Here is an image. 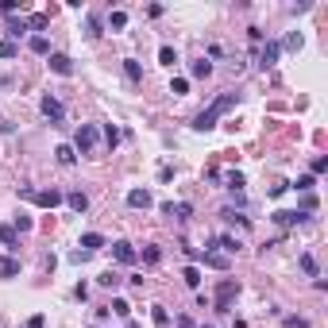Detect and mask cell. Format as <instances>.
Segmentation results:
<instances>
[{
    "label": "cell",
    "mask_w": 328,
    "mask_h": 328,
    "mask_svg": "<svg viewBox=\"0 0 328 328\" xmlns=\"http://www.w3.org/2000/svg\"><path fill=\"white\" fill-rule=\"evenodd\" d=\"M108 313H116V317H128V313H131V305H128V301H120V297H116V301L108 305Z\"/></svg>",
    "instance_id": "cell-22"
},
{
    "label": "cell",
    "mask_w": 328,
    "mask_h": 328,
    "mask_svg": "<svg viewBox=\"0 0 328 328\" xmlns=\"http://www.w3.org/2000/svg\"><path fill=\"white\" fill-rule=\"evenodd\" d=\"M328 170V158H313V174H324Z\"/></svg>",
    "instance_id": "cell-36"
},
{
    "label": "cell",
    "mask_w": 328,
    "mask_h": 328,
    "mask_svg": "<svg viewBox=\"0 0 328 328\" xmlns=\"http://www.w3.org/2000/svg\"><path fill=\"white\" fill-rule=\"evenodd\" d=\"M181 278H185V286H193V290L201 286V270L197 267H185V270H181Z\"/></svg>",
    "instance_id": "cell-18"
},
{
    "label": "cell",
    "mask_w": 328,
    "mask_h": 328,
    "mask_svg": "<svg viewBox=\"0 0 328 328\" xmlns=\"http://www.w3.org/2000/svg\"><path fill=\"white\" fill-rule=\"evenodd\" d=\"M104 139H108V147H116V143H120V131L108 124V128H104Z\"/></svg>",
    "instance_id": "cell-31"
},
{
    "label": "cell",
    "mask_w": 328,
    "mask_h": 328,
    "mask_svg": "<svg viewBox=\"0 0 328 328\" xmlns=\"http://www.w3.org/2000/svg\"><path fill=\"white\" fill-rule=\"evenodd\" d=\"M178 328H193V320L190 317H178Z\"/></svg>",
    "instance_id": "cell-38"
},
{
    "label": "cell",
    "mask_w": 328,
    "mask_h": 328,
    "mask_svg": "<svg viewBox=\"0 0 328 328\" xmlns=\"http://www.w3.org/2000/svg\"><path fill=\"white\" fill-rule=\"evenodd\" d=\"M54 155H58V162H62V166H74V158H78V155H74V147H66V143H62Z\"/></svg>",
    "instance_id": "cell-17"
},
{
    "label": "cell",
    "mask_w": 328,
    "mask_h": 328,
    "mask_svg": "<svg viewBox=\"0 0 328 328\" xmlns=\"http://www.w3.org/2000/svg\"><path fill=\"white\" fill-rule=\"evenodd\" d=\"M74 151H81V155H93L97 151V128L93 124H81L78 135H74Z\"/></svg>",
    "instance_id": "cell-3"
},
{
    "label": "cell",
    "mask_w": 328,
    "mask_h": 328,
    "mask_svg": "<svg viewBox=\"0 0 328 328\" xmlns=\"http://www.w3.org/2000/svg\"><path fill=\"white\" fill-rule=\"evenodd\" d=\"M31 51H35V54H51V43H46V35H31Z\"/></svg>",
    "instance_id": "cell-16"
},
{
    "label": "cell",
    "mask_w": 328,
    "mask_h": 328,
    "mask_svg": "<svg viewBox=\"0 0 328 328\" xmlns=\"http://www.w3.org/2000/svg\"><path fill=\"white\" fill-rule=\"evenodd\" d=\"M297 190H301V193H309V190H313V174H305V178H297Z\"/></svg>",
    "instance_id": "cell-33"
},
{
    "label": "cell",
    "mask_w": 328,
    "mask_h": 328,
    "mask_svg": "<svg viewBox=\"0 0 328 328\" xmlns=\"http://www.w3.org/2000/svg\"><path fill=\"white\" fill-rule=\"evenodd\" d=\"M297 220H305V213H294V208H278L274 213V224H282V228L297 224Z\"/></svg>",
    "instance_id": "cell-9"
},
{
    "label": "cell",
    "mask_w": 328,
    "mask_h": 328,
    "mask_svg": "<svg viewBox=\"0 0 328 328\" xmlns=\"http://www.w3.org/2000/svg\"><path fill=\"white\" fill-rule=\"evenodd\" d=\"M228 263H232V259H228V255H220V251H205V267H213V270H228Z\"/></svg>",
    "instance_id": "cell-11"
},
{
    "label": "cell",
    "mask_w": 328,
    "mask_h": 328,
    "mask_svg": "<svg viewBox=\"0 0 328 328\" xmlns=\"http://www.w3.org/2000/svg\"><path fill=\"white\" fill-rule=\"evenodd\" d=\"M112 259H116V263H124V267H131L139 255H135V247H131L128 240H116V243H112Z\"/></svg>",
    "instance_id": "cell-5"
},
{
    "label": "cell",
    "mask_w": 328,
    "mask_h": 328,
    "mask_svg": "<svg viewBox=\"0 0 328 328\" xmlns=\"http://www.w3.org/2000/svg\"><path fill=\"white\" fill-rule=\"evenodd\" d=\"M97 282H101L104 290H116V286H120V274H112V270H104V274L97 278Z\"/></svg>",
    "instance_id": "cell-21"
},
{
    "label": "cell",
    "mask_w": 328,
    "mask_h": 328,
    "mask_svg": "<svg viewBox=\"0 0 328 328\" xmlns=\"http://www.w3.org/2000/svg\"><path fill=\"white\" fill-rule=\"evenodd\" d=\"M278 51H282L278 43H267V46H263V54H259V66H263V69L274 66V62H278Z\"/></svg>",
    "instance_id": "cell-12"
},
{
    "label": "cell",
    "mask_w": 328,
    "mask_h": 328,
    "mask_svg": "<svg viewBox=\"0 0 328 328\" xmlns=\"http://www.w3.org/2000/svg\"><path fill=\"white\" fill-rule=\"evenodd\" d=\"M170 93H190V81H185V78H174V85H170Z\"/></svg>",
    "instance_id": "cell-26"
},
{
    "label": "cell",
    "mask_w": 328,
    "mask_h": 328,
    "mask_svg": "<svg viewBox=\"0 0 328 328\" xmlns=\"http://www.w3.org/2000/svg\"><path fill=\"white\" fill-rule=\"evenodd\" d=\"M19 274V259H0V278H16Z\"/></svg>",
    "instance_id": "cell-15"
},
{
    "label": "cell",
    "mask_w": 328,
    "mask_h": 328,
    "mask_svg": "<svg viewBox=\"0 0 328 328\" xmlns=\"http://www.w3.org/2000/svg\"><path fill=\"white\" fill-rule=\"evenodd\" d=\"M27 328H43V317H31V320H27Z\"/></svg>",
    "instance_id": "cell-37"
},
{
    "label": "cell",
    "mask_w": 328,
    "mask_h": 328,
    "mask_svg": "<svg viewBox=\"0 0 328 328\" xmlns=\"http://www.w3.org/2000/svg\"><path fill=\"white\" fill-rule=\"evenodd\" d=\"M16 54H19V46L12 39H0V58H16Z\"/></svg>",
    "instance_id": "cell-20"
},
{
    "label": "cell",
    "mask_w": 328,
    "mask_h": 328,
    "mask_svg": "<svg viewBox=\"0 0 328 328\" xmlns=\"http://www.w3.org/2000/svg\"><path fill=\"white\" fill-rule=\"evenodd\" d=\"M108 24H112L116 31H120V27H128V12H112V19H108Z\"/></svg>",
    "instance_id": "cell-25"
},
{
    "label": "cell",
    "mask_w": 328,
    "mask_h": 328,
    "mask_svg": "<svg viewBox=\"0 0 328 328\" xmlns=\"http://www.w3.org/2000/svg\"><path fill=\"white\" fill-rule=\"evenodd\" d=\"M301 270L305 274H317V259H313V255H301Z\"/></svg>",
    "instance_id": "cell-28"
},
{
    "label": "cell",
    "mask_w": 328,
    "mask_h": 328,
    "mask_svg": "<svg viewBox=\"0 0 328 328\" xmlns=\"http://www.w3.org/2000/svg\"><path fill=\"white\" fill-rule=\"evenodd\" d=\"M236 294H240V282H236V278H224V282L216 286V313H228Z\"/></svg>",
    "instance_id": "cell-4"
},
{
    "label": "cell",
    "mask_w": 328,
    "mask_h": 328,
    "mask_svg": "<svg viewBox=\"0 0 328 328\" xmlns=\"http://www.w3.org/2000/svg\"><path fill=\"white\" fill-rule=\"evenodd\" d=\"M19 197L31 201V205H39V208H54V205H62V193H58V190H19Z\"/></svg>",
    "instance_id": "cell-2"
},
{
    "label": "cell",
    "mask_w": 328,
    "mask_h": 328,
    "mask_svg": "<svg viewBox=\"0 0 328 328\" xmlns=\"http://www.w3.org/2000/svg\"><path fill=\"white\" fill-rule=\"evenodd\" d=\"M39 108H43V116H46L51 124H62V116H66V108H62L58 97H43V104H39Z\"/></svg>",
    "instance_id": "cell-6"
},
{
    "label": "cell",
    "mask_w": 328,
    "mask_h": 328,
    "mask_svg": "<svg viewBox=\"0 0 328 328\" xmlns=\"http://www.w3.org/2000/svg\"><path fill=\"white\" fill-rule=\"evenodd\" d=\"M24 31H27V24H24V19H12V24H8V35H16V39H19Z\"/></svg>",
    "instance_id": "cell-29"
},
{
    "label": "cell",
    "mask_w": 328,
    "mask_h": 328,
    "mask_svg": "<svg viewBox=\"0 0 328 328\" xmlns=\"http://www.w3.org/2000/svg\"><path fill=\"white\" fill-rule=\"evenodd\" d=\"M236 101H240V93H224V97H216V101L208 104L205 112H201L197 120H193V128H197V131H208V128H216V120H220V116H224V112L232 108Z\"/></svg>",
    "instance_id": "cell-1"
},
{
    "label": "cell",
    "mask_w": 328,
    "mask_h": 328,
    "mask_svg": "<svg viewBox=\"0 0 328 328\" xmlns=\"http://www.w3.org/2000/svg\"><path fill=\"white\" fill-rule=\"evenodd\" d=\"M128 205L131 208H151V205H155V197H151L147 190H131L128 193Z\"/></svg>",
    "instance_id": "cell-8"
},
{
    "label": "cell",
    "mask_w": 328,
    "mask_h": 328,
    "mask_svg": "<svg viewBox=\"0 0 328 328\" xmlns=\"http://www.w3.org/2000/svg\"><path fill=\"white\" fill-rule=\"evenodd\" d=\"M51 69L62 74V78H69V74H74V58H66V54H51Z\"/></svg>",
    "instance_id": "cell-7"
},
{
    "label": "cell",
    "mask_w": 328,
    "mask_h": 328,
    "mask_svg": "<svg viewBox=\"0 0 328 328\" xmlns=\"http://www.w3.org/2000/svg\"><path fill=\"white\" fill-rule=\"evenodd\" d=\"M151 317H155V324H158V328H166V320H170V317H166V309H162V305H155V313H151Z\"/></svg>",
    "instance_id": "cell-30"
},
{
    "label": "cell",
    "mask_w": 328,
    "mask_h": 328,
    "mask_svg": "<svg viewBox=\"0 0 328 328\" xmlns=\"http://www.w3.org/2000/svg\"><path fill=\"white\" fill-rule=\"evenodd\" d=\"M208 74H213V62H208V58L193 62V78H208Z\"/></svg>",
    "instance_id": "cell-19"
},
{
    "label": "cell",
    "mask_w": 328,
    "mask_h": 328,
    "mask_svg": "<svg viewBox=\"0 0 328 328\" xmlns=\"http://www.w3.org/2000/svg\"><path fill=\"white\" fill-rule=\"evenodd\" d=\"M124 74H128L131 81H139V62H131V58H128V62H124Z\"/></svg>",
    "instance_id": "cell-27"
},
{
    "label": "cell",
    "mask_w": 328,
    "mask_h": 328,
    "mask_svg": "<svg viewBox=\"0 0 328 328\" xmlns=\"http://www.w3.org/2000/svg\"><path fill=\"white\" fill-rule=\"evenodd\" d=\"M81 247H85V251L104 247V236H101V232H85V236H81Z\"/></svg>",
    "instance_id": "cell-13"
},
{
    "label": "cell",
    "mask_w": 328,
    "mask_h": 328,
    "mask_svg": "<svg viewBox=\"0 0 328 328\" xmlns=\"http://www.w3.org/2000/svg\"><path fill=\"white\" fill-rule=\"evenodd\" d=\"M0 243H4V247H16V228H0Z\"/></svg>",
    "instance_id": "cell-23"
},
{
    "label": "cell",
    "mask_w": 328,
    "mask_h": 328,
    "mask_svg": "<svg viewBox=\"0 0 328 328\" xmlns=\"http://www.w3.org/2000/svg\"><path fill=\"white\" fill-rule=\"evenodd\" d=\"M158 62H166V66H174V62H178V54H174V46H162V51H158Z\"/></svg>",
    "instance_id": "cell-24"
},
{
    "label": "cell",
    "mask_w": 328,
    "mask_h": 328,
    "mask_svg": "<svg viewBox=\"0 0 328 328\" xmlns=\"http://www.w3.org/2000/svg\"><path fill=\"white\" fill-rule=\"evenodd\" d=\"M286 324H290V328H309V320H305V317H286Z\"/></svg>",
    "instance_id": "cell-34"
},
{
    "label": "cell",
    "mask_w": 328,
    "mask_h": 328,
    "mask_svg": "<svg viewBox=\"0 0 328 328\" xmlns=\"http://www.w3.org/2000/svg\"><path fill=\"white\" fill-rule=\"evenodd\" d=\"M66 205L74 208V213H85V208H89V197H85V193H69Z\"/></svg>",
    "instance_id": "cell-14"
},
{
    "label": "cell",
    "mask_w": 328,
    "mask_h": 328,
    "mask_svg": "<svg viewBox=\"0 0 328 328\" xmlns=\"http://www.w3.org/2000/svg\"><path fill=\"white\" fill-rule=\"evenodd\" d=\"M143 259H147V263H151V267H155V263H158V259H162V251H158V247H147V251H143Z\"/></svg>",
    "instance_id": "cell-32"
},
{
    "label": "cell",
    "mask_w": 328,
    "mask_h": 328,
    "mask_svg": "<svg viewBox=\"0 0 328 328\" xmlns=\"http://www.w3.org/2000/svg\"><path fill=\"white\" fill-rule=\"evenodd\" d=\"M16 8H19L16 0H4V4H0V12H4V16H16Z\"/></svg>",
    "instance_id": "cell-35"
},
{
    "label": "cell",
    "mask_w": 328,
    "mask_h": 328,
    "mask_svg": "<svg viewBox=\"0 0 328 328\" xmlns=\"http://www.w3.org/2000/svg\"><path fill=\"white\" fill-rule=\"evenodd\" d=\"M162 213H166V216H174V220H185V216H190L193 208L185 205V201H178V205H174V201H166V205H162Z\"/></svg>",
    "instance_id": "cell-10"
},
{
    "label": "cell",
    "mask_w": 328,
    "mask_h": 328,
    "mask_svg": "<svg viewBox=\"0 0 328 328\" xmlns=\"http://www.w3.org/2000/svg\"><path fill=\"white\" fill-rule=\"evenodd\" d=\"M131 328H135V324H131Z\"/></svg>",
    "instance_id": "cell-39"
}]
</instances>
